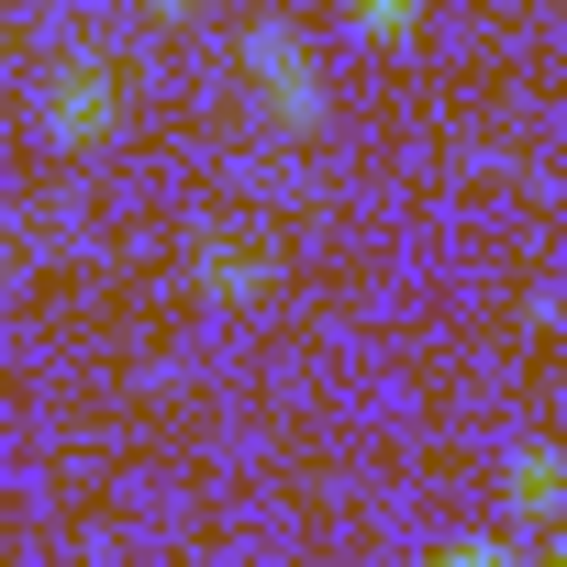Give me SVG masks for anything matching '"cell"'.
I'll list each match as a JSON object with an SVG mask.
<instances>
[{"instance_id": "obj_5", "label": "cell", "mask_w": 567, "mask_h": 567, "mask_svg": "<svg viewBox=\"0 0 567 567\" xmlns=\"http://www.w3.org/2000/svg\"><path fill=\"white\" fill-rule=\"evenodd\" d=\"M412 12H423V0H357V23H368V34H401Z\"/></svg>"}, {"instance_id": "obj_4", "label": "cell", "mask_w": 567, "mask_h": 567, "mask_svg": "<svg viewBox=\"0 0 567 567\" xmlns=\"http://www.w3.org/2000/svg\"><path fill=\"white\" fill-rule=\"evenodd\" d=\"M512 489H523V512H556V456H512Z\"/></svg>"}, {"instance_id": "obj_6", "label": "cell", "mask_w": 567, "mask_h": 567, "mask_svg": "<svg viewBox=\"0 0 567 567\" xmlns=\"http://www.w3.org/2000/svg\"><path fill=\"white\" fill-rule=\"evenodd\" d=\"M434 567H512L501 545H456V556H434Z\"/></svg>"}, {"instance_id": "obj_7", "label": "cell", "mask_w": 567, "mask_h": 567, "mask_svg": "<svg viewBox=\"0 0 567 567\" xmlns=\"http://www.w3.org/2000/svg\"><path fill=\"white\" fill-rule=\"evenodd\" d=\"M156 12H189V0H156Z\"/></svg>"}, {"instance_id": "obj_1", "label": "cell", "mask_w": 567, "mask_h": 567, "mask_svg": "<svg viewBox=\"0 0 567 567\" xmlns=\"http://www.w3.org/2000/svg\"><path fill=\"white\" fill-rule=\"evenodd\" d=\"M45 134H56V145H101V134H112V68H101V56H68V68H56Z\"/></svg>"}, {"instance_id": "obj_2", "label": "cell", "mask_w": 567, "mask_h": 567, "mask_svg": "<svg viewBox=\"0 0 567 567\" xmlns=\"http://www.w3.org/2000/svg\"><path fill=\"white\" fill-rule=\"evenodd\" d=\"M245 56H256V79H267V101H278V112H290V123H312V68H301V45H290V34L267 23Z\"/></svg>"}, {"instance_id": "obj_3", "label": "cell", "mask_w": 567, "mask_h": 567, "mask_svg": "<svg viewBox=\"0 0 567 567\" xmlns=\"http://www.w3.org/2000/svg\"><path fill=\"white\" fill-rule=\"evenodd\" d=\"M200 278L234 301V290H256V278H267V256H256V245H212V256H200Z\"/></svg>"}]
</instances>
